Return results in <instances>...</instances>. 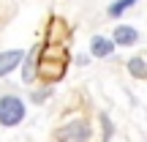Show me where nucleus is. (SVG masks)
<instances>
[{"instance_id":"nucleus-1","label":"nucleus","mask_w":147,"mask_h":142,"mask_svg":"<svg viewBox=\"0 0 147 142\" xmlns=\"http://www.w3.org/2000/svg\"><path fill=\"white\" fill-rule=\"evenodd\" d=\"M65 69H68V52L60 44H44L41 58L36 63V74L44 82H57V79H63Z\"/></svg>"},{"instance_id":"nucleus-2","label":"nucleus","mask_w":147,"mask_h":142,"mask_svg":"<svg viewBox=\"0 0 147 142\" xmlns=\"http://www.w3.org/2000/svg\"><path fill=\"white\" fill-rule=\"evenodd\" d=\"M25 120V104L16 96H3L0 99V126H19Z\"/></svg>"},{"instance_id":"nucleus-3","label":"nucleus","mask_w":147,"mask_h":142,"mask_svg":"<svg viewBox=\"0 0 147 142\" xmlns=\"http://www.w3.org/2000/svg\"><path fill=\"white\" fill-rule=\"evenodd\" d=\"M55 139L57 142H87L90 139V126L82 123V120H74V123H68V126L57 128Z\"/></svg>"},{"instance_id":"nucleus-4","label":"nucleus","mask_w":147,"mask_h":142,"mask_svg":"<svg viewBox=\"0 0 147 142\" xmlns=\"http://www.w3.org/2000/svg\"><path fill=\"white\" fill-rule=\"evenodd\" d=\"M65 36H68L65 22L60 19V16H52V19H49V25H47V38H44V41H47V44H60Z\"/></svg>"},{"instance_id":"nucleus-5","label":"nucleus","mask_w":147,"mask_h":142,"mask_svg":"<svg viewBox=\"0 0 147 142\" xmlns=\"http://www.w3.org/2000/svg\"><path fill=\"white\" fill-rule=\"evenodd\" d=\"M25 52L22 49H8V52H0V77H5L8 71H14L16 66L22 63Z\"/></svg>"},{"instance_id":"nucleus-6","label":"nucleus","mask_w":147,"mask_h":142,"mask_svg":"<svg viewBox=\"0 0 147 142\" xmlns=\"http://www.w3.org/2000/svg\"><path fill=\"white\" fill-rule=\"evenodd\" d=\"M136 41H139L136 27H131V25H120V27H115V38H112V44H123V47H131V44H136Z\"/></svg>"},{"instance_id":"nucleus-7","label":"nucleus","mask_w":147,"mask_h":142,"mask_svg":"<svg viewBox=\"0 0 147 142\" xmlns=\"http://www.w3.org/2000/svg\"><path fill=\"white\" fill-rule=\"evenodd\" d=\"M90 52H93L95 58H109V55L115 52V44H112V38L95 36L93 41H90Z\"/></svg>"},{"instance_id":"nucleus-8","label":"nucleus","mask_w":147,"mask_h":142,"mask_svg":"<svg viewBox=\"0 0 147 142\" xmlns=\"http://www.w3.org/2000/svg\"><path fill=\"white\" fill-rule=\"evenodd\" d=\"M128 71H131L136 79H144L147 77V66H144L142 58H131V60H128Z\"/></svg>"},{"instance_id":"nucleus-9","label":"nucleus","mask_w":147,"mask_h":142,"mask_svg":"<svg viewBox=\"0 0 147 142\" xmlns=\"http://www.w3.org/2000/svg\"><path fill=\"white\" fill-rule=\"evenodd\" d=\"M134 3H139V0H115V3L109 5V16H120L125 8H131Z\"/></svg>"},{"instance_id":"nucleus-10","label":"nucleus","mask_w":147,"mask_h":142,"mask_svg":"<svg viewBox=\"0 0 147 142\" xmlns=\"http://www.w3.org/2000/svg\"><path fill=\"white\" fill-rule=\"evenodd\" d=\"M22 79H25V82H33V79H36V55H30V58H27V63H25V74H22Z\"/></svg>"},{"instance_id":"nucleus-11","label":"nucleus","mask_w":147,"mask_h":142,"mask_svg":"<svg viewBox=\"0 0 147 142\" xmlns=\"http://www.w3.org/2000/svg\"><path fill=\"white\" fill-rule=\"evenodd\" d=\"M101 131H104V142L112 139V134H115V126H112V120L106 115H101Z\"/></svg>"},{"instance_id":"nucleus-12","label":"nucleus","mask_w":147,"mask_h":142,"mask_svg":"<svg viewBox=\"0 0 147 142\" xmlns=\"http://www.w3.org/2000/svg\"><path fill=\"white\" fill-rule=\"evenodd\" d=\"M49 96H52V90H49V88H47V90H36V93H33V96H30V99H33V101H36V104H44V101H47V99H49Z\"/></svg>"}]
</instances>
